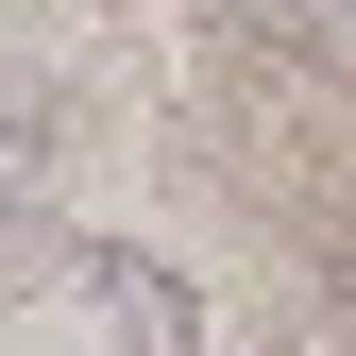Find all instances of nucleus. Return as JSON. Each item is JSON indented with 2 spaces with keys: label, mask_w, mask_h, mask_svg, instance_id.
Here are the masks:
<instances>
[{
  "label": "nucleus",
  "mask_w": 356,
  "mask_h": 356,
  "mask_svg": "<svg viewBox=\"0 0 356 356\" xmlns=\"http://www.w3.org/2000/svg\"><path fill=\"white\" fill-rule=\"evenodd\" d=\"M68 305L102 323V356H187L204 339V305H187L170 254H68Z\"/></svg>",
  "instance_id": "obj_1"
},
{
  "label": "nucleus",
  "mask_w": 356,
  "mask_h": 356,
  "mask_svg": "<svg viewBox=\"0 0 356 356\" xmlns=\"http://www.w3.org/2000/svg\"><path fill=\"white\" fill-rule=\"evenodd\" d=\"M34 238H51V102L0 68V254H34Z\"/></svg>",
  "instance_id": "obj_2"
},
{
  "label": "nucleus",
  "mask_w": 356,
  "mask_h": 356,
  "mask_svg": "<svg viewBox=\"0 0 356 356\" xmlns=\"http://www.w3.org/2000/svg\"><path fill=\"white\" fill-rule=\"evenodd\" d=\"M220 17H238L254 51H289V68H323V85H356V0H220Z\"/></svg>",
  "instance_id": "obj_3"
},
{
  "label": "nucleus",
  "mask_w": 356,
  "mask_h": 356,
  "mask_svg": "<svg viewBox=\"0 0 356 356\" xmlns=\"http://www.w3.org/2000/svg\"><path fill=\"white\" fill-rule=\"evenodd\" d=\"M339 323H356V238H339Z\"/></svg>",
  "instance_id": "obj_4"
}]
</instances>
